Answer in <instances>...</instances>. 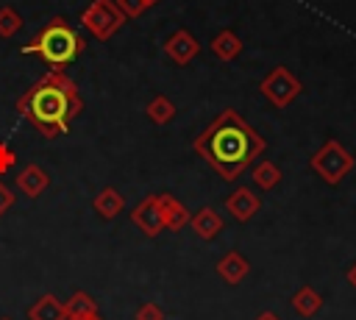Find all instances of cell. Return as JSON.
Segmentation results:
<instances>
[{
    "mask_svg": "<svg viewBox=\"0 0 356 320\" xmlns=\"http://www.w3.org/2000/svg\"><path fill=\"white\" fill-rule=\"evenodd\" d=\"M292 309L300 314V317H314L320 309H323V295L314 289V287H300L295 295H292Z\"/></svg>",
    "mask_w": 356,
    "mask_h": 320,
    "instance_id": "16",
    "label": "cell"
},
{
    "mask_svg": "<svg viewBox=\"0 0 356 320\" xmlns=\"http://www.w3.org/2000/svg\"><path fill=\"white\" fill-rule=\"evenodd\" d=\"M248 273H250V264H248V259H245L239 250H228V253L217 262V275H220L225 284H239V281H245Z\"/></svg>",
    "mask_w": 356,
    "mask_h": 320,
    "instance_id": "13",
    "label": "cell"
},
{
    "mask_svg": "<svg viewBox=\"0 0 356 320\" xmlns=\"http://www.w3.org/2000/svg\"><path fill=\"white\" fill-rule=\"evenodd\" d=\"M259 92H261L275 109H286V106L303 92V83L295 78V72H292L289 67L278 64V67H273V70L261 78Z\"/></svg>",
    "mask_w": 356,
    "mask_h": 320,
    "instance_id": "6",
    "label": "cell"
},
{
    "mask_svg": "<svg viewBox=\"0 0 356 320\" xmlns=\"http://www.w3.org/2000/svg\"><path fill=\"white\" fill-rule=\"evenodd\" d=\"M253 184H256L259 189H275V186L281 184V170H278V164L261 159V161L253 167Z\"/></svg>",
    "mask_w": 356,
    "mask_h": 320,
    "instance_id": "19",
    "label": "cell"
},
{
    "mask_svg": "<svg viewBox=\"0 0 356 320\" xmlns=\"http://www.w3.org/2000/svg\"><path fill=\"white\" fill-rule=\"evenodd\" d=\"M0 320H11V317H0Z\"/></svg>",
    "mask_w": 356,
    "mask_h": 320,
    "instance_id": "30",
    "label": "cell"
},
{
    "mask_svg": "<svg viewBox=\"0 0 356 320\" xmlns=\"http://www.w3.org/2000/svg\"><path fill=\"white\" fill-rule=\"evenodd\" d=\"M189 225H192V231H195V237H200V239H214L222 228H225V223H222V217L211 209V206H206V209H200V211H195L192 217H189Z\"/></svg>",
    "mask_w": 356,
    "mask_h": 320,
    "instance_id": "12",
    "label": "cell"
},
{
    "mask_svg": "<svg viewBox=\"0 0 356 320\" xmlns=\"http://www.w3.org/2000/svg\"><path fill=\"white\" fill-rule=\"evenodd\" d=\"M309 167L331 186H337L353 167H356V159L350 150H345L337 139H325L323 147H317L309 159Z\"/></svg>",
    "mask_w": 356,
    "mask_h": 320,
    "instance_id": "4",
    "label": "cell"
},
{
    "mask_svg": "<svg viewBox=\"0 0 356 320\" xmlns=\"http://www.w3.org/2000/svg\"><path fill=\"white\" fill-rule=\"evenodd\" d=\"M345 275H348V284H350V287L356 289V262H353V264L348 267V273H345Z\"/></svg>",
    "mask_w": 356,
    "mask_h": 320,
    "instance_id": "26",
    "label": "cell"
},
{
    "mask_svg": "<svg viewBox=\"0 0 356 320\" xmlns=\"http://www.w3.org/2000/svg\"><path fill=\"white\" fill-rule=\"evenodd\" d=\"M195 153L209 161V167L225 181L239 178L250 161H256L267 142L259 131H253L234 109H222L211 125L195 139Z\"/></svg>",
    "mask_w": 356,
    "mask_h": 320,
    "instance_id": "1",
    "label": "cell"
},
{
    "mask_svg": "<svg viewBox=\"0 0 356 320\" xmlns=\"http://www.w3.org/2000/svg\"><path fill=\"white\" fill-rule=\"evenodd\" d=\"M131 223L145 234V237H159L164 231V217H161V206H159V195H147L142 198L134 211H131Z\"/></svg>",
    "mask_w": 356,
    "mask_h": 320,
    "instance_id": "7",
    "label": "cell"
},
{
    "mask_svg": "<svg viewBox=\"0 0 356 320\" xmlns=\"http://www.w3.org/2000/svg\"><path fill=\"white\" fill-rule=\"evenodd\" d=\"M28 320H67L64 317V303L56 295H42L31 309H28Z\"/></svg>",
    "mask_w": 356,
    "mask_h": 320,
    "instance_id": "17",
    "label": "cell"
},
{
    "mask_svg": "<svg viewBox=\"0 0 356 320\" xmlns=\"http://www.w3.org/2000/svg\"><path fill=\"white\" fill-rule=\"evenodd\" d=\"M125 22V14L117 8L114 0H92L89 8H83L81 14V25L100 42L111 39Z\"/></svg>",
    "mask_w": 356,
    "mask_h": 320,
    "instance_id": "5",
    "label": "cell"
},
{
    "mask_svg": "<svg viewBox=\"0 0 356 320\" xmlns=\"http://www.w3.org/2000/svg\"><path fill=\"white\" fill-rule=\"evenodd\" d=\"M164 53H167V58H170L172 64L184 67V64H189V61L200 53V45H197V39H195L189 31L178 28L175 33L167 36V42H164Z\"/></svg>",
    "mask_w": 356,
    "mask_h": 320,
    "instance_id": "8",
    "label": "cell"
},
{
    "mask_svg": "<svg viewBox=\"0 0 356 320\" xmlns=\"http://www.w3.org/2000/svg\"><path fill=\"white\" fill-rule=\"evenodd\" d=\"M11 206H14V192H11V189H8V186L0 181V217H3V214H6Z\"/></svg>",
    "mask_w": 356,
    "mask_h": 320,
    "instance_id": "25",
    "label": "cell"
},
{
    "mask_svg": "<svg viewBox=\"0 0 356 320\" xmlns=\"http://www.w3.org/2000/svg\"><path fill=\"white\" fill-rule=\"evenodd\" d=\"M95 312H97V303H95V298L86 295V292H72L70 301L64 303V317H67V320H81V317H89V314H95Z\"/></svg>",
    "mask_w": 356,
    "mask_h": 320,
    "instance_id": "18",
    "label": "cell"
},
{
    "mask_svg": "<svg viewBox=\"0 0 356 320\" xmlns=\"http://www.w3.org/2000/svg\"><path fill=\"white\" fill-rule=\"evenodd\" d=\"M225 209H228V214H231L234 220L248 223V220L261 209V198H259L250 186H239V189H234V192L225 198Z\"/></svg>",
    "mask_w": 356,
    "mask_h": 320,
    "instance_id": "9",
    "label": "cell"
},
{
    "mask_svg": "<svg viewBox=\"0 0 356 320\" xmlns=\"http://www.w3.org/2000/svg\"><path fill=\"white\" fill-rule=\"evenodd\" d=\"M17 111L25 114L47 139L70 131V95L47 78L17 100Z\"/></svg>",
    "mask_w": 356,
    "mask_h": 320,
    "instance_id": "2",
    "label": "cell"
},
{
    "mask_svg": "<svg viewBox=\"0 0 356 320\" xmlns=\"http://www.w3.org/2000/svg\"><path fill=\"white\" fill-rule=\"evenodd\" d=\"M81 320H103V317H100V314L95 312V314H89V317H81Z\"/></svg>",
    "mask_w": 356,
    "mask_h": 320,
    "instance_id": "28",
    "label": "cell"
},
{
    "mask_svg": "<svg viewBox=\"0 0 356 320\" xmlns=\"http://www.w3.org/2000/svg\"><path fill=\"white\" fill-rule=\"evenodd\" d=\"M92 206H95V211H97L103 220H114V217L125 209V198H122L114 186H103V189L95 195Z\"/></svg>",
    "mask_w": 356,
    "mask_h": 320,
    "instance_id": "14",
    "label": "cell"
},
{
    "mask_svg": "<svg viewBox=\"0 0 356 320\" xmlns=\"http://www.w3.org/2000/svg\"><path fill=\"white\" fill-rule=\"evenodd\" d=\"M159 206H161V217H164V228H170V231H181V228H186L189 225V209L178 200V198H172V195H159Z\"/></svg>",
    "mask_w": 356,
    "mask_h": 320,
    "instance_id": "11",
    "label": "cell"
},
{
    "mask_svg": "<svg viewBox=\"0 0 356 320\" xmlns=\"http://www.w3.org/2000/svg\"><path fill=\"white\" fill-rule=\"evenodd\" d=\"M114 3H117V8H120L125 17H131V19L142 17V14L150 8V3H147V0H114Z\"/></svg>",
    "mask_w": 356,
    "mask_h": 320,
    "instance_id": "22",
    "label": "cell"
},
{
    "mask_svg": "<svg viewBox=\"0 0 356 320\" xmlns=\"http://www.w3.org/2000/svg\"><path fill=\"white\" fill-rule=\"evenodd\" d=\"M134 320H164V309L159 306V303H142L139 309H136V314H134Z\"/></svg>",
    "mask_w": 356,
    "mask_h": 320,
    "instance_id": "23",
    "label": "cell"
},
{
    "mask_svg": "<svg viewBox=\"0 0 356 320\" xmlns=\"http://www.w3.org/2000/svg\"><path fill=\"white\" fill-rule=\"evenodd\" d=\"M147 3H150V6H156V3H159V0H147Z\"/></svg>",
    "mask_w": 356,
    "mask_h": 320,
    "instance_id": "29",
    "label": "cell"
},
{
    "mask_svg": "<svg viewBox=\"0 0 356 320\" xmlns=\"http://www.w3.org/2000/svg\"><path fill=\"white\" fill-rule=\"evenodd\" d=\"M256 320H281V317H278L275 312H261V314H259Z\"/></svg>",
    "mask_w": 356,
    "mask_h": 320,
    "instance_id": "27",
    "label": "cell"
},
{
    "mask_svg": "<svg viewBox=\"0 0 356 320\" xmlns=\"http://www.w3.org/2000/svg\"><path fill=\"white\" fill-rule=\"evenodd\" d=\"M81 50H83V39H81V36L70 28V22L61 19V17H53V19L22 47V53L39 56V58H44V61L53 64V67L70 64Z\"/></svg>",
    "mask_w": 356,
    "mask_h": 320,
    "instance_id": "3",
    "label": "cell"
},
{
    "mask_svg": "<svg viewBox=\"0 0 356 320\" xmlns=\"http://www.w3.org/2000/svg\"><path fill=\"white\" fill-rule=\"evenodd\" d=\"M22 31V17L14 6H0V39H11Z\"/></svg>",
    "mask_w": 356,
    "mask_h": 320,
    "instance_id": "21",
    "label": "cell"
},
{
    "mask_svg": "<svg viewBox=\"0 0 356 320\" xmlns=\"http://www.w3.org/2000/svg\"><path fill=\"white\" fill-rule=\"evenodd\" d=\"M211 53L220 58V61H234L239 53H242V39L234 33V31H220L214 39H211Z\"/></svg>",
    "mask_w": 356,
    "mask_h": 320,
    "instance_id": "15",
    "label": "cell"
},
{
    "mask_svg": "<svg viewBox=\"0 0 356 320\" xmlns=\"http://www.w3.org/2000/svg\"><path fill=\"white\" fill-rule=\"evenodd\" d=\"M14 161H17L14 150H11L6 142H0V175H3V173H8V170L14 167Z\"/></svg>",
    "mask_w": 356,
    "mask_h": 320,
    "instance_id": "24",
    "label": "cell"
},
{
    "mask_svg": "<svg viewBox=\"0 0 356 320\" xmlns=\"http://www.w3.org/2000/svg\"><path fill=\"white\" fill-rule=\"evenodd\" d=\"M172 117H175V103H172L167 95H156V97L147 103V120H150V122L167 125Z\"/></svg>",
    "mask_w": 356,
    "mask_h": 320,
    "instance_id": "20",
    "label": "cell"
},
{
    "mask_svg": "<svg viewBox=\"0 0 356 320\" xmlns=\"http://www.w3.org/2000/svg\"><path fill=\"white\" fill-rule=\"evenodd\" d=\"M14 184H17V189H19L25 198H39V195L50 186V175H47L39 164H25V167L17 173Z\"/></svg>",
    "mask_w": 356,
    "mask_h": 320,
    "instance_id": "10",
    "label": "cell"
}]
</instances>
